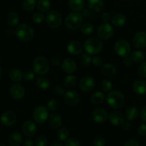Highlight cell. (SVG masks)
Instances as JSON below:
<instances>
[{
    "mask_svg": "<svg viewBox=\"0 0 146 146\" xmlns=\"http://www.w3.org/2000/svg\"><path fill=\"white\" fill-rule=\"evenodd\" d=\"M107 104L111 108L119 109L124 106L125 98L123 94L118 91H111L106 97Z\"/></svg>",
    "mask_w": 146,
    "mask_h": 146,
    "instance_id": "1",
    "label": "cell"
},
{
    "mask_svg": "<svg viewBox=\"0 0 146 146\" xmlns=\"http://www.w3.org/2000/svg\"><path fill=\"white\" fill-rule=\"evenodd\" d=\"M16 36L21 41L28 42L31 41L34 37V31L31 26L27 24H21L17 25L15 29Z\"/></svg>",
    "mask_w": 146,
    "mask_h": 146,
    "instance_id": "2",
    "label": "cell"
},
{
    "mask_svg": "<svg viewBox=\"0 0 146 146\" xmlns=\"http://www.w3.org/2000/svg\"><path fill=\"white\" fill-rule=\"evenodd\" d=\"M84 21L82 14H79L78 12H73L70 13L69 14L66 16L65 19V24L66 27L70 30H76L78 29L81 28Z\"/></svg>",
    "mask_w": 146,
    "mask_h": 146,
    "instance_id": "3",
    "label": "cell"
},
{
    "mask_svg": "<svg viewBox=\"0 0 146 146\" xmlns=\"http://www.w3.org/2000/svg\"><path fill=\"white\" fill-rule=\"evenodd\" d=\"M84 48L87 54L90 55H96L102 51L103 43L98 38L91 37L85 41Z\"/></svg>",
    "mask_w": 146,
    "mask_h": 146,
    "instance_id": "4",
    "label": "cell"
},
{
    "mask_svg": "<svg viewBox=\"0 0 146 146\" xmlns=\"http://www.w3.org/2000/svg\"><path fill=\"white\" fill-rule=\"evenodd\" d=\"M33 68L36 74L44 76L48 72L50 68L49 61L44 56H38L33 62Z\"/></svg>",
    "mask_w": 146,
    "mask_h": 146,
    "instance_id": "5",
    "label": "cell"
},
{
    "mask_svg": "<svg viewBox=\"0 0 146 146\" xmlns=\"http://www.w3.org/2000/svg\"><path fill=\"white\" fill-rule=\"evenodd\" d=\"M62 16L58 11H49L46 15V21L47 24L52 29H57L62 24Z\"/></svg>",
    "mask_w": 146,
    "mask_h": 146,
    "instance_id": "6",
    "label": "cell"
},
{
    "mask_svg": "<svg viewBox=\"0 0 146 146\" xmlns=\"http://www.w3.org/2000/svg\"><path fill=\"white\" fill-rule=\"evenodd\" d=\"M48 109L44 106H37L33 112V118L34 122L38 124L44 123L48 120Z\"/></svg>",
    "mask_w": 146,
    "mask_h": 146,
    "instance_id": "7",
    "label": "cell"
},
{
    "mask_svg": "<svg viewBox=\"0 0 146 146\" xmlns=\"http://www.w3.org/2000/svg\"><path fill=\"white\" fill-rule=\"evenodd\" d=\"M114 50L117 55L124 58L131 54V46L128 41L121 39L115 42L114 45Z\"/></svg>",
    "mask_w": 146,
    "mask_h": 146,
    "instance_id": "8",
    "label": "cell"
},
{
    "mask_svg": "<svg viewBox=\"0 0 146 146\" xmlns=\"http://www.w3.org/2000/svg\"><path fill=\"white\" fill-rule=\"evenodd\" d=\"M114 29L108 23H104L98 27L97 29V35L101 40H108L113 36Z\"/></svg>",
    "mask_w": 146,
    "mask_h": 146,
    "instance_id": "9",
    "label": "cell"
},
{
    "mask_svg": "<svg viewBox=\"0 0 146 146\" xmlns=\"http://www.w3.org/2000/svg\"><path fill=\"white\" fill-rule=\"evenodd\" d=\"M64 101L68 106L74 107L76 106L80 101V96L76 91L69 90L64 94Z\"/></svg>",
    "mask_w": 146,
    "mask_h": 146,
    "instance_id": "10",
    "label": "cell"
},
{
    "mask_svg": "<svg viewBox=\"0 0 146 146\" xmlns=\"http://www.w3.org/2000/svg\"><path fill=\"white\" fill-rule=\"evenodd\" d=\"M37 126L34 122L31 121H27L23 123L21 131L24 135L27 137H34L37 133Z\"/></svg>",
    "mask_w": 146,
    "mask_h": 146,
    "instance_id": "11",
    "label": "cell"
},
{
    "mask_svg": "<svg viewBox=\"0 0 146 146\" xmlns=\"http://www.w3.org/2000/svg\"><path fill=\"white\" fill-rule=\"evenodd\" d=\"M0 121L4 126H11L17 121V115L13 111H7L1 114L0 117Z\"/></svg>",
    "mask_w": 146,
    "mask_h": 146,
    "instance_id": "12",
    "label": "cell"
},
{
    "mask_svg": "<svg viewBox=\"0 0 146 146\" xmlns=\"http://www.w3.org/2000/svg\"><path fill=\"white\" fill-rule=\"evenodd\" d=\"M108 113L104 108H96L91 113V118L94 122L97 123H102L106 121L108 119Z\"/></svg>",
    "mask_w": 146,
    "mask_h": 146,
    "instance_id": "13",
    "label": "cell"
},
{
    "mask_svg": "<svg viewBox=\"0 0 146 146\" xmlns=\"http://www.w3.org/2000/svg\"><path fill=\"white\" fill-rule=\"evenodd\" d=\"M11 96L15 100H20L25 95V89L24 86L20 84H14L9 89Z\"/></svg>",
    "mask_w": 146,
    "mask_h": 146,
    "instance_id": "14",
    "label": "cell"
},
{
    "mask_svg": "<svg viewBox=\"0 0 146 146\" xmlns=\"http://www.w3.org/2000/svg\"><path fill=\"white\" fill-rule=\"evenodd\" d=\"M95 86V80L91 76H86L81 79L79 82V88L84 92H88L93 90Z\"/></svg>",
    "mask_w": 146,
    "mask_h": 146,
    "instance_id": "15",
    "label": "cell"
},
{
    "mask_svg": "<svg viewBox=\"0 0 146 146\" xmlns=\"http://www.w3.org/2000/svg\"><path fill=\"white\" fill-rule=\"evenodd\" d=\"M133 43L135 48L143 49L146 47V32L139 31L134 35Z\"/></svg>",
    "mask_w": 146,
    "mask_h": 146,
    "instance_id": "16",
    "label": "cell"
},
{
    "mask_svg": "<svg viewBox=\"0 0 146 146\" xmlns=\"http://www.w3.org/2000/svg\"><path fill=\"white\" fill-rule=\"evenodd\" d=\"M84 46L78 41H70L67 45V51L73 56H78L82 53Z\"/></svg>",
    "mask_w": 146,
    "mask_h": 146,
    "instance_id": "17",
    "label": "cell"
},
{
    "mask_svg": "<svg viewBox=\"0 0 146 146\" xmlns=\"http://www.w3.org/2000/svg\"><path fill=\"white\" fill-rule=\"evenodd\" d=\"M108 119L113 125L118 126L122 125L125 121V115L120 111H113L108 115Z\"/></svg>",
    "mask_w": 146,
    "mask_h": 146,
    "instance_id": "18",
    "label": "cell"
},
{
    "mask_svg": "<svg viewBox=\"0 0 146 146\" xmlns=\"http://www.w3.org/2000/svg\"><path fill=\"white\" fill-rule=\"evenodd\" d=\"M61 68L66 74H72L76 71L77 64L71 58H65L61 63Z\"/></svg>",
    "mask_w": 146,
    "mask_h": 146,
    "instance_id": "19",
    "label": "cell"
},
{
    "mask_svg": "<svg viewBox=\"0 0 146 146\" xmlns=\"http://www.w3.org/2000/svg\"><path fill=\"white\" fill-rule=\"evenodd\" d=\"M48 124L50 126L54 129L59 128L62 125V118L59 114L56 113H53L48 116Z\"/></svg>",
    "mask_w": 146,
    "mask_h": 146,
    "instance_id": "20",
    "label": "cell"
},
{
    "mask_svg": "<svg viewBox=\"0 0 146 146\" xmlns=\"http://www.w3.org/2000/svg\"><path fill=\"white\" fill-rule=\"evenodd\" d=\"M133 90L138 95H143L146 93V81L142 79H138L133 84Z\"/></svg>",
    "mask_w": 146,
    "mask_h": 146,
    "instance_id": "21",
    "label": "cell"
},
{
    "mask_svg": "<svg viewBox=\"0 0 146 146\" xmlns=\"http://www.w3.org/2000/svg\"><path fill=\"white\" fill-rule=\"evenodd\" d=\"M88 5L91 11L100 12L104 8V0H88Z\"/></svg>",
    "mask_w": 146,
    "mask_h": 146,
    "instance_id": "22",
    "label": "cell"
},
{
    "mask_svg": "<svg viewBox=\"0 0 146 146\" xmlns=\"http://www.w3.org/2000/svg\"><path fill=\"white\" fill-rule=\"evenodd\" d=\"M101 72L106 77H113L116 74L117 69L114 65L111 64H105L102 65Z\"/></svg>",
    "mask_w": 146,
    "mask_h": 146,
    "instance_id": "23",
    "label": "cell"
},
{
    "mask_svg": "<svg viewBox=\"0 0 146 146\" xmlns=\"http://www.w3.org/2000/svg\"><path fill=\"white\" fill-rule=\"evenodd\" d=\"M68 5L70 9L75 12H78L84 9L85 3L84 0H68Z\"/></svg>",
    "mask_w": 146,
    "mask_h": 146,
    "instance_id": "24",
    "label": "cell"
},
{
    "mask_svg": "<svg viewBox=\"0 0 146 146\" xmlns=\"http://www.w3.org/2000/svg\"><path fill=\"white\" fill-rule=\"evenodd\" d=\"M10 146H19L22 143V135L18 132H14L9 135L8 138Z\"/></svg>",
    "mask_w": 146,
    "mask_h": 146,
    "instance_id": "25",
    "label": "cell"
},
{
    "mask_svg": "<svg viewBox=\"0 0 146 146\" xmlns=\"http://www.w3.org/2000/svg\"><path fill=\"white\" fill-rule=\"evenodd\" d=\"M127 21L126 17L123 14H116L112 17L111 23L114 27H121L125 24Z\"/></svg>",
    "mask_w": 146,
    "mask_h": 146,
    "instance_id": "26",
    "label": "cell"
},
{
    "mask_svg": "<svg viewBox=\"0 0 146 146\" xmlns=\"http://www.w3.org/2000/svg\"><path fill=\"white\" fill-rule=\"evenodd\" d=\"M139 115V111L138 108L134 106L129 107L127 108L125 112V118L128 121H132L136 119Z\"/></svg>",
    "mask_w": 146,
    "mask_h": 146,
    "instance_id": "27",
    "label": "cell"
},
{
    "mask_svg": "<svg viewBox=\"0 0 146 146\" xmlns=\"http://www.w3.org/2000/svg\"><path fill=\"white\" fill-rule=\"evenodd\" d=\"M77 83H78V78L73 74H68L67 76H66L64 81L65 87L68 89H72L73 88H74L76 86Z\"/></svg>",
    "mask_w": 146,
    "mask_h": 146,
    "instance_id": "28",
    "label": "cell"
},
{
    "mask_svg": "<svg viewBox=\"0 0 146 146\" xmlns=\"http://www.w3.org/2000/svg\"><path fill=\"white\" fill-rule=\"evenodd\" d=\"M106 99V96L102 91H96L91 96V101L95 105H100Z\"/></svg>",
    "mask_w": 146,
    "mask_h": 146,
    "instance_id": "29",
    "label": "cell"
},
{
    "mask_svg": "<svg viewBox=\"0 0 146 146\" xmlns=\"http://www.w3.org/2000/svg\"><path fill=\"white\" fill-rule=\"evenodd\" d=\"M36 84L37 87L41 90H42V91H46L50 88V86H51V83H50L49 80L47 78L42 76L38 77L37 78Z\"/></svg>",
    "mask_w": 146,
    "mask_h": 146,
    "instance_id": "30",
    "label": "cell"
},
{
    "mask_svg": "<svg viewBox=\"0 0 146 146\" xmlns=\"http://www.w3.org/2000/svg\"><path fill=\"white\" fill-rule=\"evenodd\" d=\"M9 76L10 79L14 82H19L24 78V74H23L22 71L18 68H14V69L11 70L9 71Z\"/></svg>",
    "mask_w": 146,
    "mask_h": 146,
    "instance_id": "31",
    "label": "cell"
},
{
    "mask_svg": "<svg viewBox=\"0 0 146 146\" xmlns=\"http://www.w3.org/2000/svg\"><path fill=\"white\" fill-rule=\"evenodd\" d=\"M37 9L41 12H47L51 7V3L49 0H38L36 4Z\"/></svg>",
    "mask_w": 146,
    "mask_h": 146,
    "instance_id": "32",
    "label": "cell"
},
{
    "mask_svg": "<svg viewBox=\"0 0 146 146\" xmlns=\"http://www.w3.org/2000/svg\"><path fill=\"white\" fill-rule=\"evenodd\" d=\"M7 21L10 27H16L19 22V16L16 12H11L8 14Z\"/></svg>",
    "mask_w": 146,
    "mask_h": 146,
    "instance_id": "33",
    "label": "cell"
},
{
    "mask_svg": "<svg viewBox=\"0 0 146 146\" xmlns=\"http://www.w3.org/2000/svg\"><path fill=\"white\" fill-rule=\"evenodd\" d=\"M69 131L66 128H61L56 133V138L58 141H64L68 139L69 136Z\"/></svg>",
    "mask_w": 146,
    "mask_h": 146,
    "instance_id": "34",
    "label": "cell"
},
{
    "mask_svg": "<svg viewBox=\"0 0 146 146\" xmlns=\"http://www.w3.org/2000/svg\"><path fill=\"white\" fill-rule=\"evenodd\" d=\"M131 58L135 63H142L145 58V54L141 51H135L131 54Z\"/></svg>",
    "mask_w": 146,
    "mask_h": 146,
    "instance_id": "35",
    "label": "cell"
},
{
    "mask_svg": "<svg viewBox=\"0 0 146 146\" xmlns=\"http://www.w3.org/2000/svg\"><path fill=\"white\" fill-rule=\"evenodd\" d=\"M94 31V27L92 24L88 22L84 23L81 27V31L84 35H91Z\"/></svg>",
    "mask_w": 146,
    "mask_h": 146,
    "instance_id": "36",
    "label": "cell"
},
{
    "mask_svg": "<svg viewBox=\"0 0 146 146\" xmlns=\"http://www.w3.org/2000/svg\"><path fill=\"white\" fill-rule=\"evenodd\" d=\"M36 4V0H24L22 2V8L26 11H31L35 9Z\"/></svg>",
    "mask_w": 146,
    "mask_h": 146,
    "instance_id": "37",
    "label": "cell"
},
{
    "mask_svg": "<svg viewBox=\"0 0 146 146\" xmlns=\"http://www.w3.org/2000/svg\"><path fill=\"white\" fill-rule=\"evenodd\" d=\"M79 61L82 66H88L92 63V58L87 53H81L80 54Z\"/></svg>",
    "mask_w": 146,
    "mask_h": 146,
    "instance_id": "38",
    "label": "cell"
},
{
    "mask_svg": "<svg viewBox=\"0 0 146 146\" xmlns=\"http://www.w3.org/2000/svg\"><path fill=\"white\" fill-rule=\"evenodd\" d=\"M46 17L44 16V14H43V12H41V11L34 13V14L32 15V20L35 24H41V23L44 22V21Z\"/></svg>",
    "mask_w": 146,
    "mask_h": 146,
    "instance_id": "39",
    "label": "cell"
},
{
    "mask_svg": "<svg viewBox=\"0 0 146 146\" xmlns=\"http://www.w3.org/2000/svg\"><path fill=\"white\" fill-rule=\"evenodd\" d=\"M58 106H59V104H58V101L56 99L49 100L48 104H47V108L48 109V111H52V112L56 111Z\"/></svg>",
    "mask_w": 146,
    "mask_h": 146,
    "instance_id": "40",
    "label": "cell"
},
{
    "mask_svg": "<svg viewBox=\"0 0 146 146\" xmlns=\"http://www.w3.org/2000/svg\"><path fill=\"white\" fill-rule=\"evenodd\" d=\"M101 88L104 92H110L113 88V84L111 81L105 79L101 82Z\"/></svg>",
    "mask_w": 146,
    "mask_h": 146,
    "instance_id": "41",
    "label": "cell"
},
{
    "mask_svg": "<svg viewBox=\"0 0 146 146\" xmlns=\"http://www.w3.org/2000/svg\"><path fill=\"white\" fill-rule=\"evenodd\" d=\"M47 143H48V140L44 135H38L35 141L36 146H46Z\"/></svg>",
    "mask_w": 146,
    "mask_h": 146,
    "instance_id": "42",
    "label": "cell"
},
{
    "mask_svg": "<svg viewBox=\"0 0 146 146\" xmlns=\"http://www.w3.org/2000/svg\"><path fill=\"white\" fill-rule=\"evenodd\" d=\"M138 74L141 78H146V61H143L138 69Z\"/></svg>",
    "mask_w": 146,
    "mask_h": 146,
    "instance_id": "43",
    "label": "cell"
},
{
    "mask_svg": "<svg viewBox=\"0 0 146 146\" xmlns=\"http://www.w3.org/2000/svg\"><path fill=\"white\" fill-rule=\"evenodd\" d=\"M106 140L102 136H97L94 140V146H105Z\"/></svg>",
    "mask_w": 146,
    "mask_h": 146,
    "instance_id": "44",
    "label": "cell"
},
{
    "mask_svg": "<svg viewBox=\"0 0 146 146\" xmlns=\"http://www.w3.org/2000/svg\"><path fill=\"white\" fill-rule=\"evenodd\" d=\"M34 77H35V72L31 70H28V71H25L24 74V78L26 81H30L34 80Z\"/></svg>",
    "mask_w": 146,
    "mask_h": 146,
    "instance_id": "45",
    "label": "cell"
},
{
    "mask_svg": "<svg viewBox=\"0 0 146 146\" xmlns=\"http://www.w3.org/2000/svg\"><path fill=\"white\" fill-rule=\"evenodd\" d=\"M65 146H81V144L76 138H69L66 141Z\"/></svg>",
    "mask_w": 146,
    "mask_h": 146,
    "instance_id": "46",
    "label": "cell"
},
{
    "mask_svg": "<svg viewBox=\"0 0 146 146\" xmlns=\"http://www.w3.org/2000/svg\"><path fill=\"white\" fill-rule=\"evenodd\" d=\"M92 64L96 66H101L103 65V59L100 56H94L92 58Z\"/></svg>",
    "mask_w": 146,
    "mask_h": 146,
    "instance_id": "47",
    "label": "cell"
},
{
    "mask_svg": "<svg viewBox=\"0 0 146 146\" xmlns=\"http://www.w3.org/2000/svg\"><path fill=\"white\" fill-rule=\"evenodd\" d=\"M101 20L104 23H108L110 21H111L112 18H111V15L110 14V13L108 12H105L101 15Z\"/></svg>",
    "mask_w": 146,
    "mask_h": 146,
    "instance_id": "48",
    "label": "cell"
},
{
    "mask_svg": "<svg viewBox=\"0 0 146 146\" xmlns=\"http://www.w3.org/2000/svg\"><path fill=\"white\" fill-rule=\"evenodd\" d=\"M54 92L56 95L58 96H62L64 94H65V89L63 86H56L54 88Z\"/></svg>",
    "mask_w": 146,
    "mask_h": 146,
    "instance_id": "49",
    "label": "cell"
},
{
    "mask_svg": "<svg viewBox=\"0 0 146 146\" xmlns=\"http://www.w3.org/2000/svg\"><path fill=\"white\" fill-rule=\"evenodd\" d=\"M138 133L141 136H146V124H142L138 127Z\"/></svg>",
    "mask_w": 146,
    "mask_h": 146,
    "instance_id": "50",
    "label": "cell"
},
{
    "mask_svg": "<svg viewBox=\"0 0 146 146\" xmlns=\"http://www.w3.org/2000/svg\"><path fill=\"white\" fill-rule=\"evenodd\" d=\"M123 146H140V144L135 140H128L124 143Z\"/></svg>",
    "mask_w": 146,
    "mask_h": 146,
    "instance_id": "51",
    "label": "cell"
},
{
    "mask_svg": "<svg viewBox=\"0 0 146 146\" xmlns=\"http://www.w3.org/2000/svg\"><path fill=\"white\" fill-rule=\"evenodd\" d=\"M61 63H62V61H61V59L58 56H54L51 59V64L54 66H56L61 65Z\"/></svg>",
    "mask_w": 146,
    "mask_h": 146,
    "instance_id": "52",
    "label": "cell"
},
{
    "mask_svg": "<svg viewBox=\"0 0 146 146\" xmlns=\"http://www.w3.org/2000/svg\"><path fill=\"white\" fill-rule=\"evenodd\" d=\"M123 62V64H125V66H129L132 65V64L133 63V61L131 57L129 56H126V57H124Z\"/></svg>",
    "mask_w": 146,
    "mask_h": 146,
    "instance_id": "53",
    "label": "cell"
},
{
    "mask_svg": "<svg viewBox=\"0 0 146 146\" xmlns=\"http://www.w3.org/2000/svg\"><path fill=\"white\" fill-rule=\"evenodd\" d=\"M140 116H141V118L142 121H143L144 122H146V106H144L143 108H142V110L141 111Z\"/></svg>",
    "mask_w": 146,
    "mask_h": 146,
    "instance_id": "54",
    "label": "cell"
},
{
    "mask_svg": "<svg viewBox=\"0 0 146 146\" xmlns=\"http://www.w3.org/2000/svg\"><path fill=\"white\" fill-rule=\"evenodd\" d=\"M121 126H122L123 129L125 130V131H129V130L131 128V124L128 121H124L123 123L121 125Z\"/></svg>",
    "mask_w": 146,
    "mask_h": 146,
    "instance_id": "55",
    "label": "cell"
},
{
    "mask_svg": "<svg viewBox=\"0 0 146 146\" xmlns=\"http://www.w3.org/2000/svg\"><path fill=\"white\" fill-rule=\"evenodd\" d=\"M23 146H34V142L31 139H26L23 142Z\"/></svg>",
    "mask_w": 146,
    "mask_h": 146,
    "instance_id": "56",
    "label": "cell"
},
{
    "mask_svg": "<svg viewBox=\"0 0 146 146\" xmlns=\"http://www.w3.org/2000/svg\"><path fill=\"white\" fill-rule=\"evenodd\" d=\"M51 146H64L62 144L59 143H53Z\"/></svg>",
    "mask_w": 146,
    "mask_h": 146,
    "instance_id": "57",
    "label": "cell"
},
{
    "mask_svg": "<svg viewBox=\"0 0 146 146\" xmlns=\"http://www.w3.org/2000/svg\"><path fill=\"white\" fill-rule=\"evenodd\" d=\"M1 76H2V68H1V66H0V78L1 77Z\"/></svg>",
    "mask_w": 146,
    "mask_h": 146,
    "instance_id": "58",
    "label": "cell"
},
{
    "mask_svg": "<svg viewBox=\"0 0 146 146\" xmlns=\"http://www.w3.org/2000/svg\"><path fill=\"white\" fill-rule=\"evenodd\" d=\"M0 146H8V145H5V144H0Z\"/></svg>",
    "mask_w": 146,
    "mask_h": 146,
    "instance_id": "59",
    "label": "cell"
},
{
    "mask_svg": "<svg viewBox=\"0 0 146 146\" xmlns=\"http://www.w3.org/2000/svg\"><path fill=\"white\" fill-rule=\"evenodd\" d=\"M128 1H132V0H128Z\"/></svg>",
    "mask_w": 146,
    "mask_h": 146,
    "instance_id": "60",
    "label": "cell"
}]
</instances>
